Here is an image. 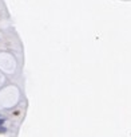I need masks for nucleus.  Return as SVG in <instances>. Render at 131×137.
Segmentation results:
<instances>
[{
    "instance_id": "obj_1",
    "label": "nucleus",
    "mask_w": 131,
    "mask_h": 137,
    "mask_svg": "<svg viewBox=\"0 0 131 137\" xmlns=\"http://www.w3.org/2000/svg\"><path fill=\"white\" fill-rule=\"evenodd\" d=\"M7 132V129H5V128H3L1 125H0V133H5Z\"/></svg>"
},
{
    "instance_id": "obj_2",
    "label": "nucleus",
    "mask_w": 131,
    "mask_h": 137,
    "mask_svg": "<svg viewBox=\"0 0 131 137\" xmlns=\"http://www.w3.org/2000/svg\"><path fill=\"white\" fill-rule=\"evenodd\" d=\"M3 122H5V118H0V125H3Z\"/></svg>"
}]
</instances>
